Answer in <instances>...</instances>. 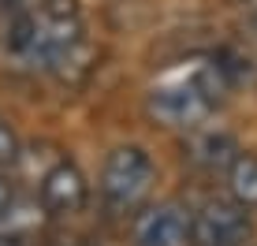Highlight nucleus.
Returning a JSON list of instances; mask_svg holds the SVG:
<instances>
[{"label": "nucleus", "mask_w": 257, "mask_h": 246, "mask_svg": "<svg viewBox=\"0 0 257 246\" xmlns=\"http://www.w3.org/2000/svg\"><path fill=\"white\" fill-rule=\"evenodd\" d=\"M235 90V64L220 52L194 56L146 93V116L164 131H198Z\"/></svg>", "instance_id": "1"}, {"label": "nucleus", "mask_w": 257, "mask_h": 246, "mask_svg": "<svg viewBox=\"0 0 257 246\" xmlns=\"http://www.w3.org/2000/svg\"><path fill=\"white\" fill-rule=\"evenodd\" d=\"M157 183V164L142 146H116L101 164L97 198L112 220H135Z\"/></svg>", "instance_id": "2"}, {"label": "nucleus", "mask_w": 257, "mask_h": 246, "mask_svg": "<svg viewBox=\"0 0 257 246\" xmlns=\"http://www.w3.org/2000/svg\"><path fill=\"white\" fill-rule=\"evenodd\" d=\"M194 239L198 246H250L253 220L250 209L235 198H209L194 213Z\"/></svg>", "instance_id": "3"}, {"label": "nucleus", "mask_w": 257, "mask_h": 246, "mask_svg": "<svg viewBox=\"0 0 257 246\" xmlns=\"http://www.w3.org/2000/svg\"><path fill=\"white\" fill-rule=\"evenodd\" d=\"M131 246H198L194 239V213L179 201L146 205L131 220Z\"/></svg>", "instance_id": "4"}, {"label": "nucleus", "mask_w": 257, "mask_h": 246, "mask_svg": "<svg viewBox=\"0 0 257 246\" xmlns=\"http://www.w3.org/2000/svg\"><path fill=\"white\" fill-rule=\"evenodd\" d=\"M38 205H41L45 216H78L90 205V183H86L82 168L71 164V161H56L41 175Z\"/></svg>", "instance_id": "5"}, {"label": "nucleus", "mask_w": 257, "mask_h": 246, "mask_svg": "<svg viewBox=\"0 0 257 246\" xmlns=\"http://www.w3.org/2000/svg\"><path fill=\"white\" fill-rule=\"evenodd\" d=\"M238 157H242L238 138L224 127H198L183 138V161L201 175H227Z\"/></svg>", "instance_id": "6"}, {"label": "nucleus", "mask_w": 257, "mask_h": 246, "mask_svg": "<svg viewBox=\"0 0 257 246\" xmlns=\"http://www.w3.org/2000/svg\"><path fill=\"white\" fill-rule=\"evenodd\" d=\"M227 198L238 205L257 209V153H242L227 172Z\"/></svg>", "instance_id": "7"}, {"label": "nucleus", "mask_w": 257, "mask_h": 246, "mask_svg": "<svg viewBox=\"0 0 257 246\" xmlns=\"http://www.w3.org/2000/svg\"><path fill=\"white\" fill-rule=\"evenodd\" d=\"M34 4H38V0H0V30H4L8 23H15L23 12H30Z\"/></svg>", "instance_id": "8"}, {"label": "nucleus", "mask_w": 257, "mask_h": 246, "mask_svg": "<svg viewBox=\"0 0 257 246\" xmlns=\"http://www.w3.org/2000/svg\"><path fill=\"white\" fill-rule=\"evenodd\" d=\"M15 157H19V142H15V135L0 123V168H4V164H12Z\"/></svg>", "instance_id": "9"}, {"label": "nucleus", "mask_w": 257, "mask_h": 246, "mask_svg": "<svg viewBox=\"0 0 257 246\" xmlns=\"http://www.w3.org/2000/svg\"><path fill=\"white\" fill-rule=\"evenodd\" d=\"M15 205V190H12V183L0 175V216H8V209Z\"/></svg>", "instance_id": "10"}, {"label": "nucleus", "mask_w": 257, "mask_h": 246, "mask_svg": "<svg viewBox=\"0 0 257 246\" xmlns=\"http://www.w3.org/2000/svg\"><path fill=\"white\" fill-rule=\"evenodd\" d=\"M253 34H257V8H253Z\"/></svg>", "instance_id": "11"}]
</instances>
